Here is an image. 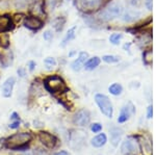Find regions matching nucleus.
<instances>
[{
    "instance_id": "c85d7f7f",
    "label": "nucleus",
    "mask_w": 156,
    "mask_h": 155,
    "mask_svg": "<svg viewBox=\"0 0 156 155\" xmlns=\"http://www.w3.org/2000/svg\"><path fill=\"white\" fill-rule=\"evenodd\" d=\"M90 131L94 132V133H99V132H101L102 131V124L98 123V122L93 123L90 125Z\"/></svg>"
},
{
    "instance_id": "393cba45",
    "label": "nucleus",
    "mask_w": 156,
    "mask_h": 155,
    "mask_svg": "<svg viewBox=\"0 0 156 155\" xmlns=\"http://www.w3.org/2000/svg\"><path fill=\"white\" fill-rule=\"evenodd\" d=\"M12 62V52H9L5 55H2L1 56V64L4 68H7Z\"/></svg>"
},
{
    "instance_id": "c9c22d12",
    "label": "nucleus",
    "mask_w": 156,
    "mask_h": 155,
    "mask_svg": "<svg viewBox=\"0 0 156 155\" xmlns=\"http://www.w3.org/2000/svg\"><path fill=\"white\" fill-rule=\"evenodd\" d=\"M27 66H28L29 71H30V72H32L34 69H36L37 64H36V62H34V61H30V62H28V64H27Z\"/></svg>"
},
{
    "instance_id": "412c9836",
    "label": "nucleus",
    "mask_w": 156,
    "mask_h": 155,
    "mask_svg": "<svg viewBox=\"0 0 156 155\" xmlns=\"http://www.w3.org/2000/svg\"><path fill=\"white\" fill-rule=\"evenodd\" d=\"M65 24H66V18L65 17H56L53 20V27L56 31H62V28H64Z\"/></svg>"
},
{
    "instance_id": "f257e3e1",
    "label": "nucleus",
    "mask_w": 156,
    "mask_h": 155,
    "mask_svg": "<svg viewBox=\"0 0 156 155\" xmlns=\"http://www.w3.org/2000/svg\"><path fill=\"white\" fill-rule=\"evenodd\" d=\"M31 139L32 136L29 132H18L4 139V148L12 151H26Z\"/></svg>"
},
{
    "instance_id": "473e14b6",
    "label": "nucleus",
    "mask_w": 156,
    "mask_h": 155,
    "mask_svg": "<svg viewBox=\"0 0 156 155\" xmlns=\"http://www.w3.org/2000/svg\"><path fill=\"white\" fill-rule=\"evenodd\" d=\"M17 74H18L19 77L23 78V77H25V75H26V70H25L24 68H19L18 70H17Z\"/></svg>"
},
{
    "instance_id": "7ed1b4c3",
    "label": "nucleus",
    "mask_w": 156,
    "mask_h": 155,
    "mask_svg": "<svg viewBox=\"0 0 156 155\" xmlns=\"http://www.w3.org/2000/svg\"><path fill=\"white\" fill-rule=\"evenodd\" d=\"M123 12V7L119 3V2H112L100 11L99 12V19H101L102 21L108 22L112 21L118 17H120Z\"/></svg>"
},
{
    "instance_id": "a878e982",
    "label": "nucleus",
    "mask_w": 156,
    "mask_h": 155,
    "mask_svg": "<svg viewBox=\"0 0 156 155\" xmlns=\"http://www.w3.org/2000/svg\"><path fill=\"white\" fill-rule=\"evenodd\" d=\"M44 64H45V66H46L47 69L51 70V69H53L54 67H56L57 62H56V59H55L54 57L49 56V57H46V58H45Z\"/></svg>"
},
{
    "instance_id": "423d86ee",
    "label": "nucleus",
    "mask_w": 156,
    "mask_h": 155,
    "mask_svg": "<svg viewBox=\"0 0 156 155\" xmlns=\"http://www.w3.org/2000/svg\"><path fill=\"white\" fill-rule=\"evenodd\" d=\"M37 137H39V141L41 142L43 146L47 149H54L57 145V142H58L57 137L48 131H40L37 133Z\"/></svg>"
},
{
    "instance_id": "ddd939ff",
    "label": "nucleus",
    "mask_w": 156,
    "mask_h": 155,
    "mask_svg": "<svg viewBox=\"0 0 156 155\" xmlns=\"http://www.w3.org/2000/svg\"><path fill=\"white\" fill-rule=\"evenodd\" d=\"M14 27L15 22L11 16H9V15H1L0 16V32L1 33L11 31Z\"/></svg>"
},
{
    "instance_id": "6e6552de",
    "label": "nucleus",
    "mask_w": 156,
    "mask_h": 155,
    "mask_svg": "<svg viewBox=\"0 0 156 155\" xmlns=\"http://www.w3.org/2000/svg\"><path fill=\"white\" fill-rule=\"evenodd\" d=\"M136 139L137 144H138V149L142 151L143 155H152V142L149 137L144 136H132Z\"/></svg>"
},
{
    "instance_id": "a19ab883",
    "label": "nucleus",
    "mask_w": 156,
    "mask_h": 155,
    "mask_svg": "<svg viewBox=\"0 0 156 155\" xmlns=\"http://www.w3.org/2000/svg\"><path fill=\"white\" fill-rule=\"evenodd\" d=\"M124 155H134V154H130V153H128V154H124Z\"/></svg>"
},
{
    "instance_id": "9b49d317",
    "label": "nucleus",
    "mask_w": 156,
    "mask_h": 155,
    "mask_svg": "<svg viewBox=\"0 0 156 155\" xmlns=\"http://www.w3.org/2000/svg\"><path fill=\"white\" fill-rule=\"evenodd\" d=\"M135 114V106L133 105L131 102H128L126 105L122 107L120 111V114L118 117V123L123 124L126 123V122L131 118V116Z\"/></svg>"
},
{
    "instance_id": "aec40b11",
    "label": "nucleus",
    "mask_w": 156,
    "mask_h": 155,
    "mask_svg": "<svg viewBox=\"0 0 156 155\" xmlns=\"http://www.w3.org/2000/svg\"><path fill=\"white\" fill-rule=\"evenodd\" d=\"M108 92L114 96H120L123 93L122 84L119 83V82H115V83L110 84L109 87H108Z\"/></svg>"
},
{
    "instance_id": "7c9ffc66",
    "label": "nucleus",
    "mask_w": 156,
    "mask_h": 155,
    "mask_svg": "<svg viewBox=\"0 0 156 155\" xmlns=\"http://www.w3.org/2000/svg\"><path fill=\"white\" fill-rule=\"evenodd\" d=\"M20 123H21V120L20 121H12V123H9V127L11 129H18L20 127Z\"/></svg>"
},
{
    "instance_id": "a211bd4d",
    "label": "nucleus",
    "mask_w": 156,
    "mask_h": 155,
    "mask_svg": "<svg viewBox=\"0 0 156 155\" xmlns=\"http://www.w3.org/2000/svg\"><path fill=\"white\" fill-rule=\"evenodd\" d=\"M101 62V58L98 56H93V57H89L87 59V62H84L83 68L87 70V71H93L96 68H98Z\"/></svg>"
},
{
    "instance_id": "4be33fe9",
    "label": "nucleus",
    "mask_w": 156,
    "mask_h": 155,
    "mask_svg": "<svg viewBox=\"0 0 156 155\" xmlns=\"http://www.w3.org/2000/svg\"><path fill=\"white\" fill-rule=\"evenodd\" d=\"M138 15H140V12H138L131 11V9H130V11H127L124 14V16H123V20H124L125 22H132V21H134V20H136Z\"/></svg>"
},
{
    "instance_id": "2f4dec72",
    "label": "nucleus",
    "mask_w": 156,
    "mask_h": 155,
    "mask_svg": "<svg viewBox=\"0 0 156 155\" xmlns=\"http://www.w3.org/2000/svg\"><path fill=\"white\" fill-rule=\"evenodd\" d=\"M31 155H49V154L47 153L46 151L42 150V149H37V150H34V151L32 152Z\"/></svg>"
},
{
    "instance_id": "5701e85b",
    "label": "nucleus",
    "mask_w": 156,
    "mask_h": 155,
    "mask_svg": "<svg viewBox=\"0 0 156 155\" xmlns=\"http://www.w3.org/2000/svg\"><path fill=\"white\" fill-rule=\"evenodd\" d=\"M34 1H37V0H15L14 3H15V6L18 9H26V7L28 6V4Z\"/></svg>"
},
{
    "instance_id": "4468645a",
    "label": "nucleus",
    "mask_w": 156,
    "mask_h": 155,
    "mask_svg": "<svg viewBox=\"0 0 156 155\" xmlns=\"http://www.w3.org/2000/svg\"><path fill=\"white\" fill-rule=\"evenodd\" d=\"M87 58H89V53H87V52H85V51H81L79 53V55H78L77 58L75 59V61L72 62L71 69L73 70V71H75V72H79L80 70L83 68L84 62H87Z\"/></svg>"
},
{
    "instance_id": "20e7f679",
    "label": "nucleus",
    "mask_w": 156,
    "mask_h": 155,
    "mask_svg": "<svg viewBox=\"0 0 156 155\" xmlns=\"http://www.w3.org/2000/svg\"><path fill=\"white\" fill-rule=\"evenodd\" d=\"M105 0H76L78 11L84 14H94L102 9Z\"/></svg>"
},
{
    "instance_id": "72a5a7b5",
    "label": "nucleus",
    "mask_w": 156,
    "mask_h": 155,
    "mask_svg": "<svg viewBox=\"0 0 156 155\" xmlns=\"http://www.w3.org/2000/svg\"><path fill=\"white\" fill-rule=\"evenodd\" d=\"M145 4H146V7H147L148 11H152V9H153V0H146Z\"/></svg>"
},
{
    "instance_id": "bb28decb",
    "label": "nucleus",
    "mask_w": 156,
    "mask_h": 155,
    "mask_svg": "<svg viewBox=\"0 0 156 155\" xmlns=\"http://www.w3.org/2000/svg\"><path fill=\"white\" fill-rule=\"evenodd\" d=\"M122 39H123L122 33H112V36L109 37V42L112 45H119Z\"/></svg>"
},
{
    "instance_id": "4c0bfd02",
    "label": "nucleus",
    "mask_w": 156,
    "mask_h": 155,
    "mask_svg": "<svg viewBox=\"0 0 156 155\" xmlns=\"http://www.w3.org/2000/svg\"><path fill=\"white\" fill-rule=\"evenodd\" d=\"M54 155H69V152L65 151V150H62V151L56 152V153H55Z\"/></svg>"
},
{
    "instance_id": "0eeeda50",
    "label": "nucleus",
    "mask_w": 156,
    "mask_h": 155,
    "mask_svg": "<svg viewBox=\"0 0 156 155\" xmlns=\"http://www.w3.org/2000/svg\"><path fill=\"white\" fill-rule=\"evenodd\" d=\"M90 122V114L87 109H79L73 117V123L78 127H87Z\"/></svg>"
},
{
    "instance_id": "f704fd0d",
    "label": "nucleus",
    "mask_w": 156,
    "mask_h": 155,
    "mask_svg": "<svg viewBox=\"0 0 156 155\" xmlns=\"http://www.w3.org/2000/svg\"><path fill=\"white\" fill-rule=\"evenodd\" d=\"M152 117H153V106L150 105V106H148V108H147V118L152 119Z\"/></svg>"
},
{
    "instance_id": "b1692460",
    "label": "nucleus",
    "mask_w": 156,
    "mask_h": 155,
    "mask_svg": "<svg viewBox=\"0 0 156 155\" xmlns=\"http://www.w3.org/2000/svg\"><path fill=\"white\" fill-rule=\"evenodd\" d=\"M102 61L107 62V64H117L120 62V56L112 55V54H106L102 56Z\"/></svg>"
},
{
    "instance_id": "e433bc0d",
    "label": "nucleus",
    "mask_w": 156,
    "mask_h": 155,
    "mask_svg": "<svg viewBox=\"0 0 156 155\" xmlns=\"http://www.w3.org/2000/svg\"><path fill=\"white\" fill-rule=\"evenodd\" d=\"M11 120H12V121H20V117H19V114H17L16 111L12 112V114H11Z\"/></svg>"
},
{
    "instance_id": "58836bf2",
    "label": "nucleus",
    "mask_w": 156,
    "mask_h": 155,
    "mask_svg": "<svg viewBox=\"0 0 156 155\" xmlns=\"http://www.w3.org/2000/svg\"><path fill=\"white\" fill-rule=\"evenodd\" d=\"M128 1H129V2H130V3H131V4H132V5H136V4H137V1H138V0H128Z\"/></svg>"
},
{
    "instance_id": "6ab92c4d",
    "label": "nucleus",
    "mask_w": 156,
    "mask_h": 155,
    "mask_svg": "<svg viewBox=\"0 0 156 155\" xmlns=\"http://www.w3.org/2000/svg\"><path fill=\"white\" fill-rule=\"evenodd\" d=\"M75 34H76V26H73L72 28H70L69 30H68V32L66 33V36H65L64 40H62V47L67 46V44L70 43V42H71L72 40L75 37Z\"/></svg>"
},
{
    "instance_id": "c756f323",
    "label": "nucleus",
    "mask_w": 156,
    "mask_h": 155,
    "mask_svg": "<svg viewBox=\"0 0 156 155\" xmlns=\"http://www.w3.org/2000/svg\"><path fill=\"white\" fill-rule=\"evenodd\" d=\"M43 37H44V40L47 42L51 41V40L53 39V32H52V30L48 29V30L44 31V33H43Z\"/></svg>"
},
{
    "instance_id": "f03ea898",
    "label": "nucleus",
    "mask_w": 156,
    "mask_h": 155,
    "mask_svg": "<svg viewBox=\"0 0 156 155\" xmlns=\"http://www.w3.org/2000/svg\"><path fill=\"white\" fill-rule=\"evenodd\" d=\"M44 86L47 92L51 94H64L69 92V87L59 75H51L44 79Z\"/></svg>"
},
{
    "instance_id": "f3484780",
    "label": "nucleus",
    "mask_w": 156,
    "mask_h": 155,
    "mask_svg": "<svg viewBox=\"0 0 156 155\" xmlns=\"http://www.w3.org/2000/svg\"><path fill=\"white\" fill-rule=\"evenodd\" d=\"M107 143V136L105 133H98L96 136H94L90 141V145L95 148H102Z\"/></svg>"
},
{
    "instance_id": "f8f14e48",
    "label": "nucleus",
    "mask_w": 156,
    "mask_h": 155,
    "mask_svg": "<svg viewBox=\"0 0 156 155\" xmlns=\"http://www.w3.org/2000/svg\"><path fill=\"white\" fill-rule=\"evenodd\" d=\"M15 83H16V78H15V77H9V78L3 82V84H2V86H1L2 97H4V98H9V97H12Z\"/></svg>"
},
{
    "instance_id": "39448f33",
    "label": "nucleus",
    "mask_w": 156,
    "mask_h": 155,
    "mask_svg": "<svg viewBox=\"0 0 156 155\" xmlns=\"http://www.w3.org/2000/svg\"><path fill=\"white\" fill-rule=\"evenodd\" d=\"M95 102H96L99 109L106 118H112V116H114V106H112V101L106 95L96 94L95 95Z\"/></svg>"
},
{
    "instance_id": "2eb2a0df",
    "label": "nucleus",
    "mask_w": 156,
    "mask_h": 155,
    "mask_svg": "<svg viewBox=\"0 0 156 155\" xmlns=\"http://www.w3.org/2000/svg\"><path fill=\"white\" fill-rule=\"evenodd\" d=\"M29 12L31 16H36L41 18L43 15H45V5L44 0H37V1L32 2V5L30 6Z\"/></svg>"
},
{
    "instance_id": "1a4fd4ad",
    "label": "nucleus",
    "mask_w": 156,
    "mask_h": 155,
    "mask_svg": "<svg viewBox=\"0 0 156 155\" xmlns=\"http://www.w3.org/2000/svg\"><path fill=\"white\" fill-rule=\"evenodd\" d=\"M138 150V144L136 139H134L132 136H130L128 139H125L121 145V152L123 154H136Z\"/></svg>"
},
{
    "instance_id": "cd10ccee",
    "label": "nucleus",
    "mask_w": 156,
    "mask_h": 155,
    "mask_svg": "<svg viewBox=\"0 0 156 155\" xmlns=\"http://www.w3.org/2000/svg\"><path fill=\"white\" fill-rule=\"evenodd\" d=\"M143 62L147 66L152 62V51L151 50H146L144 53H143Z\"/></svg>"
},
{
    "instance_id": "ea45409f",
    "label": "nucleus",
    "mask_w": 156,
    "mask_h": 155,
    "mask_svg": "<svg viewBox=\"0 0 156 155\" xmlns=\"http://www.w3.org/2000/svg\"><path fill=\"white\" fill-rule=\"evenodd\" d=\"M74 54H75V51H72L71 53L69 54V56H73V55H74Z\"/></svg>"
},
{
    "instance_id": "dca6fc26",
    "label": "nucleus",
    "mask_w": 156,
    "mask_h": 155,
    "mask_svg": "<svg viewBox=\"0 0 156 155\" xmlns=\"http://www.w3.org/2000/svg\"><path fill=\"white\" fill-rule=\"evenodd\" d=\"M109 133H110V144L114 147H118L121 139H122L123 133H124L123 129L120 128V127H112L109 130Z\"/></svg>"
},
{
    "instance_id": "9d476101",
    "label": "nucleus",
    "mask_w": 156,
    "mask_h": 155,
    "mask_svg": "<svg viewBox=\"0 0 156 155\" xmlns=\"http://www.w3.org/2000/svg\"><path fill=\"white\" fill-rule=\"evenodd\" d=\"M23 25L26 27L27 29L32 31H37L39 29H41L44 25V22L41 18L36 16H26L23 20Z\"/></svg>"
}]
</instances>
